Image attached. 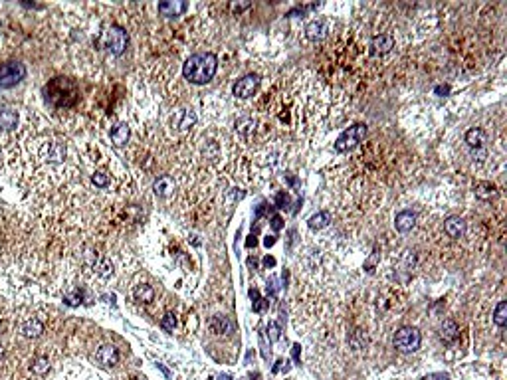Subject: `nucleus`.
Listing matches in <instances>:
<instances>
[{
    "instance_id": "nucleus-1",
    "label": "nucleus",
    "mask_w": 507,
    "mask_h": 380,
    "mask_svg": "<svg viewBox=\"0 0 507 380\" xmlns=\"http://www.w3.org/2000/svg\"><path fill=\"white\" fill-rule=\"evenodd\" d=\"M218 71V58L214 54H192L183 66V75L190 83L204 85Z\"/></svg>"
},
{
    "instance_id": "nucleus-2",
    "label": "nucleus",
    "mask_w": 507,
    "mask_h": 380,
    "mask_svg": "<svg viewBox=\"0 0 507 380\" xmlns=\"http://www.w3.org/2000/svg\"><path fill=\"white\" fill-rule=\"evenodd\" d=\"M367 125H363V123H359V125H353V127H349L347 131L341 133V137L335 141V151L337 153H349V151H353L355 147H359L363 139L367 137Z\"/></svg>"
},
{
    "instance_id": "nucleus-3",
    "label": "nucleus",
    "mask_w": 507,
    "mask_h": 380,
    "mask_svg": "<svg viewBox=\"0 0 507 380\" xmlns=\"http://www.w3.org/2000/svg\"><path fill=\"white\" fill-rule=\"evenodd\" d=\"M420 343H422V337L414 327H402L394 335V347L400 353H414L420 349Z\"/></svg>"
},
{
    "instance_id": "nucleus-4",
    "label": "nucleus",
    "mask_w": 507,
    "mask_h": 380,
    "mask_svg": "<svg viewBox=\"0 0 507 380\" xmlns=\"http://www.w3.org/2000/svg\"><path fill=\"white\" fill-rule=\"evenodd\" d=\"M26 77V66L20 62H8L0 66V89L14 87Z\"/></svg>"
},
{
    "instance_id": "nucleus-5",
    "label": "nucleus",
    "mask_w": 507,
    "mask_h": 380,
    "mask_svg": "<svg viewBox=\"0 0 507 380\" xmlns=\"http://www.w3.org/2000/svg\"><path fill=\"white\" fill-rule=\"evenodd\" d=\"M129 44V36L121 26H111L105 32V48L113 54V56H121L125 52V48Z\"/></svg>"
},
{
    "instance_id": "nucleus-6",
    "label": "nucleus",
    "mask_w": 507,
    "mask_h": 380,
    "mask_svg": "<svg viewBox=\"0 0 507 380\" xmlns=\"http://www.w3.org/2000/svg\"><path fill=\"white\" fill-rule=\"evenodd\" d=\"M258 85H260V77L256 75V73H250V75H244L242 79H238L236 83H234V95L236 97H240V99H246V97H252L256 93V89H258Z\"/></svg>"
},
{
    "instance_id": "nucleus-7",
    "label": "nucleus",
    "mask_w": 507,
    "mask_h": 380,
    "mask_svg": "<svg viewBox=\"0 0 507 380\" xmlns=\"http://www.w3.org/2000/svg\"><path fill=\"white\" fill-rule=\"evenodd\" d=\"M95 360L101 366H115L117 362H119V351H117L113 345H103V347L97 349Z\"/></svg>"
},
{
    "instance_id": "nucleus-8",
    "label": "nucleus",
    "mask_w": 507,
    "mask_h": 380,
    "mask_svg": "<svg viewBox=\"0 0 507 380\" xmlns=\"http://www.w3.org/2000/svg\"><path fill=\"white\" fill-rule=\"evenodd\" d=\"M394 48V38L391 34H378L370 40V52L374 56H385Z\"/></svg>"
},
{
    "instance_id": "nucleus-9",
    "label": "nucleus",
    "mask_w": 507,
    "mask_h": 380,
    "mask_svg": "<svg viewBox=\"0 0 507 380\" xmlns=\"http://www.w3.org/2000/svg\"><path fill=\"white\" fill-rule=\"evenodd\" d=\"M414 224H416V214L412 210H402V212L396 214V218H394V228L398 232H402V234L410 232L414 228Z\"/></svg>"
},
{
    "instance_id": "nucleus-10",
    "label": "nucleus",
    "mask_w": 507,
    "mask_h": 380,
    "mask_svg": "<svg viewBox=\"0 0 507 380\" xmlns=\"http://www.w3.org/2000/svg\"><path fill=\"white\" fill-rule=\"evenodd\" d=\"M444 232L450 238H454V240H460L463 236V232H466V222L458 216H452V218H448L444 222Z\"/></svg>"
},
{
    "instance_id": "nucleus-11",
    "label": "nucleus",
    "mask_w": 507,
    "mask_h": 380,
    "mask_svg": "<svg viewBox=\"0 0 507 380\" xmlns=\"http://www.w3.org/2000/svg\"><path fill=\"white\" fill-rule=\"evenodd\" d=\"M186 10L185 2H179V0H168V2H161L159 4V14L164 16V18H175L179 14H183Z\"/></svg>"
},
{
    "instance_id": "nucleus-12",
    "label": "nucleus",
    "mask_w": 507,
    "mask_h": 380,
    "mask_svg": "<svg viewBox=\"0 0 507 380\" xmlns=\"http://www.w3.org/2000/svg\"><path fill=\"white\" fill-rule=\"evenodd\" d=\"M487 141V133H485L482 127H474V129H470L468 133H466V142H468V147L470 149H482Z\"/></svg>"
},
{
    "instance_id": "nucleus-13",
    "label": "nucleus",
    "mask_w": 507,
    "mask_h": 380,
    "mask_svg": "<svg viewBox=\"0 0 507 380\" xmlns=\"http://www.w3.org/2000/svg\"><path fill=\"white\" fill-rule=\"evenodd\" d=\"M305 36H307L309 40H313V42H317V40H323V38L327 36V24L323 22V20L309 22V24H307V28H305Z\"/></svg>"
},
{
    "instance_id": "nucleus-14",
    "label": "nucleus",
    "mask_w": 507,
    "mask_h": 380,
    "mask_svg": "<svg viewBox=\"0 0 507 380\" xmlns=\"http://www.w3.org/2000/svg\"><path fill=\"white\" fill-rule=\"evenodd\" d=\"M153 190H155L157 196H168V194L175 190V180H173V176H168V174L159 176V178L153 182Z\"/></svg>"
},
{
    "instance_id": "nucleus-15",
    "label": "nucleus",
    "mask_w": 507,
    "mask_h": 380,
    "mask_svg": "<svg viewBox=\"0 0 507 380\" xmlns=\"http://www.w3.org/2000/svg\"><path fill=\"white\" fill-rule=\"evenodd\" d=\"M458 325L454 323V321H444L442 323V327H440V339L446 343V345H452L456 339H458Z\"/></svg>"
},
{
    "instance_id": "nucleus-16",
    "label": "nucleus",
    "mask_w": 507,
    "mask_h": 380,
    "mask_svg": "<svg viewBox=\"0 0 507 380\" xmlns=\"http://www.w3.org/2000/svg\"><path fill=\"white\" fill-rule=\"evenodd\" d=\"M18 125V111L14 109H2L0 111V129L2 131H12Z\"/></svg>"
},
{
    "instance_id": "nucleus-17",
    "label": "nucleus",
    "mask_w": 507,
    "mask_h": 380,
    "mask_svg": "<svg viewBox=\"0 0 507 380\" xmlns=\"http://www.w3.org/2000/svg\"><path fill=\"white\" fill-rule=\"evenodd\" d=\"M44 332V323L42 321H38V319H30V321H26L22 327V335L26 339H38L40 335Z\"/></svg>"
},
{
    "instance_id": "nucleus-18",
    "label": "nucleus",
    "mask_w": 507,
    "mask_h": 380,
    "mask_svg": "<svg viewBox=\"0 0 507 380\" xmlns=\"http://www.w3.org/2000/svg\"><path fill=\"white\" fill-rule=\"evenodd\" d=\"M133 297H135V301H139V303H151L155 299V291H153L151 285L141 283L133 289Z\"/></svg>"
},
{
    "instance_id": "nucleus-19",
    "label": "nucleus",
    "mask_w": 507,
    "mask_h": 380,
    "mask_svg": "<svg viewBox=\"0 0 507 380\" xmlns=\"http://www.w3.org/2000/svg\"><path fill=\"white\" fill-rule=\"evenodd\" d=\"M111 141L117 147H123L125 142L129 141V127H127V123H119V125H115L111 129Z\"/></svg>"
},
{
    "instance_id": "nucleus-20",
    "label": "nucleus",
    "mask_w": 507,
    "mask_h": 380,
    "mask_svg": "<svg viewBox=\"0 0 507 380\" xmlns=\"http://www.w3.org/2000/svg\"><path fill=\"white\" fill-rule=\"evenodd\" d=\"M331 222V214L329 212H317V214H313L309 220H307V226L311 228V230H323L327 224Z\"/></svg>"
},
{
    "instance_id": "nucleus-21",
    "label": "nucleus",
    "mask_w": 507,
    "mask_h": 380,
    "mask_svg": "<svg viewBox=\"0 0 507 380\" xmlns=\"http://www.w3.org/2000/svg\"><path fill=\"white\" fill-rule=\"evenodd\" d=\"M177 117H181L179 121H177V127H179L181 131L190 129V127L194 125V121H196V115H194L192 111H188V109H181V113H179Z\"/></svg>"
},
{
    "instance_id": "nucleus-22",
    "label": "nucleus",
    "mask_w": 507,
    "mask_h": 380,
    "mask_svg": "<svg viewBox=\"0 0 507 380\" xmlns=\"http://www.w3.org/2000/svg\"><path fill=\"white\" fill-rule=\"evenodd\" d=\"M64 157H66V147H62V145H58V142H54V145L50 147V151L46 153V159L50 163H62Z\"/></svg>"
},
{
    "instance_id": "nucleus-23",
    "label": "nucleus",
    "mask_w": 507,
    "mask_h": 380,
    "mask_svg": "<svg viewBox=\"0 0 507 380\" xmlns=\"http://www.w3.org/2000/svg\"><path fill=\"white\" fill-rule=\"evenodd\" d=\"M476 196L482 200H489L495 196V186L491 182H478L476 184Z\"/></svg>"
},
{
    "instance_id": "nucleus-24",
    "label": "nucleus",
    "mask_w": 507,
    "mask_h": 380,
    "mask_svg": "<svg viewBox=\"0 0 507 380\" xmlns=\"http://www.w3.org/2000/svg\"><path fill=\"white\" fill-rule=\"evenodd\" d=\"M210 329L214 332H226V331H232V323L226 319V317H220V315H216L214 319H212V323H210Z\"/></svg>"
},
{
    "instance_id": "nucleus-25",
    "label": "nucleus",
    "mask_w": 507,
    "mask_h": 380,
    "mask_svg": "<svg viewBox=\"0 0 507 380\" xmlns=\"http://www.w3.org/2000/svg\"><path fill=\"white\" fill-rule=\"evenodd\" d=\"M493 321H495L497 327H505V323H507V303L505 301H499V305L495 307Z\"/></svg>"
},
{
    "instance_id": "nucleus-26",
    "label": "nucleus",
    "mask_w": 507,
    "mask_h": 380,
    "mask_svg": "<svg viewBox=\"0 0 507 380\" xmlns=\"http://www.w3.org/2000/svg\"><path fill=\"white\" fill-rule=\"evenodd\" d=\"M48 370H50V362H48V358H36L34 362H32V372L34 374H46Z\"/></svg>"
},
{
    "instance_id": "nucleus-27",
    "label": "nucleus",
    "mask_w": 507,
    "mask_h": 380,
    "mask_svg": "<svg viewBox=\"0 0 507 380\" xmlns=\"http://www.w3.org/2000/svg\"><path fill=\"white\" fill-rule=\"evenodd\" d=\"M378 261H381V252H378V248H374V250L370 252L369 260L365 261V271H367V273H372Z\"/></svg>"
},
{
    "instance_id": "nucleus-28",
    "label": "nucleus",
    "mask_w": 507,
    "mask_h": 380,
    "mask_svg": "<svg viewBox=\"0 0 507 380\" xmlns=\"http://www.w3.org/2000/svg\"><path fill=\"white\" fill-rule=\"evenodd\" d=\"M175 327H177V317H175L173 313H166V315L161 319V329L166 332H173L175 331Z\"/></svg>"
},
{
    "instance_id": "nucleus-29",
    "label": "nucleus",
    "mask_w": 507,
    "mask_h": 380,
    "mask_svg": "<svg viewBox=\"0 0 507 380\" xmlns=\"http://www.w3.org/2000/svg\"><path fill=\"white\" fill-rule=\"evenodd\" d=\"M367 345V337H363V331H355L351 337V347L353 349H363Z\"/></svg>"
},
{
    "instance_id": "nucleus-30",
    "label": "nucleus",
    "mask_w": 507,
    "mask_h": 380,
    "mask_svg": "<svg viewBox=\"0 0 507 380\" xmlns=\"http://www.w3.org/2000/svg\"><path fill=\"white\" fill-rule=\"evenodd\" d=\"M266 331H268V339H270L272 343H276L277 339L281 337V327H279L277 323H274V321L268 323V329H266Z\"/></svg>"
},
{
    "instance_id": "nucleus-31",
    "label": "nucleus",
    "mask_w": 507,
    "mask_h": 380,
    "mask_svg": "<svg viewBox=\"0 0 507 380\" xmlns=\"http://www.w3.org/2000/svg\"><path fill=\"white\" fill-rule=\"evenodd\" d=\"M92 180L97 188H105V186L109 184V176H107L105 172H95L92 176Z\"/></svg>"
},
{
    "instance_id": "nucleus-32",
    "label": "nucleus",
    "mask_w": 507,
    "mask_h": 380,
    "mask_svg": "<svg viewBox=\"0 0 507 380\" xmlns=\"http://www.w3.org/2000/svg\"><path fill=\"white\" fill-rule=\"evenodd\" d=\"M81 297H83L81 291H75V293H71V295L66 297V301H68L69 305H79V303H81Z\"/></svg>"
},
{
    "instance_id": "nucleus-33",
    "label": "nucleus",
    "mask_w": 507,
    "mask_h": 380,
    "mask_svg": "<svg viewBox=\"0 0 507 380\" xmlns=\"http://www.w3.org/2000/svg\"><path fill=\"white\" fill-rule=\"evenodd\" d=\"M277 206H279V208H287V206H289V196L283 194V192L277 194Z\"/></svg>"
},
{
    "instance_id": "nucleus-34",
    "label": "nucleus",
    "mask_w": 507,
    "mask_h": 380,
    "mask_svg": "<svg viewBox=\"0 0 507 380\" xmlns=\"http://www.w3.org/2000/svg\"><path fill=\"white\" fill-rule=\"evenodd\" d=\"M266 307H268V301H266V299H256V301H254V311H256V313H262Z\"/></svg>"
},
{
    "instance_id": "nucleus-35",
    "label": "nucleus",
    "mask_w": 507,
    "mask_h": 380,
    "mask_svg": "<svg viewBox=\"0 0 507 380\" xmlns=\"http://www.w3.org/2000/svg\"><path fill=\"white\" fill-rule=\"evenodd\" d=\"M111 265H109V260H103L101 263V267H99V275H103V277H107L109 273H111V269H109Z\"/></svg>"
},
{
    "instance_id": "nucleus-36",
    "label": "nucleus",
    "mask_w": 507,
    "mask_h": 380,
    "mask_svg": "<svg viewBox=\"0 0 507 380\" xmlns=\"http://www.w3.org/2000/svg\"><path fill=\"white\" fill-rule=\"evenodd\" d=\"M434 93L440 95V97H444V95L450 93V85H438L436 89H434Z\"/></svg>"
},
{
    "instance_id": "nucleus-37",
    "label": "nucleus",
    "mask_w": 507,
    "mask_h": 380,
    "mask_svg": "<svg viewBox=\"0 0 507 380\" xmlns=\"http://www.w3.org/2000/svg\"><path fill=\"white\" fill-rule=\"evenodd\" d=\"M272 228H274V230H279V228H281V218H279V216H274V218H272Z\"/></svg>"
},
{
    "instance_id": "nucleus-38",
    "label": "nucleus",
    "mask_w": 507,
    "mask_h": 380,
    "mask_svg": "<svg viewBox=\"0 0 507 380\" xmlns=\"http://www.w3.org/2000/svg\"><path fill=\"white\" fill-rule=\"evenodd\" d=\"M232 8H234V10H238V12H240V10H246V8H250V4H248V2H244V4H234V6H232Z\"/></svg>"
},
{
    "instance_id": "nucleus-39",
    "label": "nucleus",
    "mask_w": 507,
    "mask_h": 380,
    "mask_svg": "<svg viewBox=\"0 0 507 380\" xmlns=\"http://www.w3.org/2000/svg\"><path fill=\"white\" fill-rule=\"evenodd\" d=\"M264 244H266V246L270 248V246H274V244H276V238H274V236H268L266 240H264Z\"/></svg>"
},
{
    "instance_id": "nucleus-40",
    "label": "nucleus",
    "mask_w": 507,
    "mask_h": 380,
    "mask_svg": "<svg viewBox=\"0 0 507 380\" xmlns=\"http://www.w3.org/2000/svg\"><path fill=\"white\" fill-rule=\"evenodd\" d=\"M264 263H266V265H268V267H272V265H276V260H274V258H270V256H268V258H266V260H264Z\"/></svg>"
},
{
    "instance_id": "nucleus-41",
    "label": "nucleus",
    "mask_w": 507,
    "mask_h": 380,
    "mask_svg": "<svg viewBox=\"0 0 507 380\" xmlns=\"http://www.w3.org/2000/svg\"><path fill=\"white\" fill-rule=\"evenodd\" d=\"M0 356H2V347H0Z\"/></svg>"
},
{
    "instance_id": "nucleus-42",
    "label": "nucleus",
    "mask_w": 507,
    "mask_h": 380,
    "mask_svg": "<svg viewBox=\"0 0 507 380\" xmlns=\"http://www.w3.org/2000/svg\"><path fill=\"white\" fill-rule=\"evenodd\" d=\"M137 380H145V378H137Z\"/></svg>"
}]
</instances>
